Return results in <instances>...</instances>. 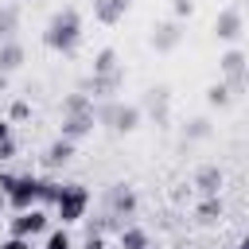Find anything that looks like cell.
<instances>
[{
	"label": "cell",
	"mask_w": 249,
	"mask_h": 249,
	"mask_svg": "<svg viewBox=\"0 0 249 249\" xmlns=\"http://www.w3.org/2000/svg\"><path fill=\"white\" fill-rule=\"evenodd\" d=\"M43 43L54 51V54H74L78 43H82V16L74 8H62L47 19V31H43Z\"/></svg>",
	"instance_id": "cell-1"
},
{
	"label": "cell",
	"mask_w": 249,
	"mask_h": 249,
	"mask_svg": "<svg viewBox=\"0 0 249 249\" xmlns=\"http://www.w3.org/2000/svg\"><path fill=\"white\" fill-rule=\"evenodd\" d=\"M86 210H89V191H86L82 183H62V191H58V198H54V214L62 218V226L82 222Z\"/></svg>",
	"instance_id": "cell-2"
},
{
	"label": "cell",
	"mask_w": 249,
	"mask_h": 249,
	"mask_svg": "<svg viewBox=\"0 0 249 249\" xmlns=\"http://www.w3.org/2000/svg\"><path fill=\"white\" fill-rule=\"evenodd\" d=\"M93 121H97V124H109V128H117V132H132V128H140V109H136V105H117V101H109V105L93 109Z\"/></svg>",
	"instance_id": "cell-3"
},
{
	"label": "cell",
	"mask_w": 249,
	"mask_h": 249,
	"mask_svg": "<svg viewBox=\"0 0 249 249\" xmlns=\"http://www.w3.org/2000/svg\"><path fill=\"white\" fill-rule=\"evenodd\" d=\"M39 187H43L39 175H16L12 187L4 191V198L12 210H31V206H39Z\"/></svg>",
	"instance_id": "cell-4"
},
{
	"label": "cell",
	"mask_w": 249,
	"mask_h": 249,
	"mask_svg": "<svg viewBox=\"0 0 249 249\" xmlns=\"http://www.w3.org/2000/svg\"><path fill=\"white\" fill-rule=\"evenodd\" d=\"M241 31H245V16H241V8H222L218 19H214V35H218L222 43H237Z\"/></svg>",
	"instance_id": "cell-5"
},
{
	"label": "cell",
	"mask_w": 249,
	"mask_h": 249,
	"mask_svg": "<svg viewBox=\"0 0 249 249\" xmlns=\"http://www.w3.org/2000/svg\"><path fill=\"white\" fill-rule=\"evenodd\" d=\"M47 230V214L39 210V206H31V210H16V218H12V237H35V233H43Z\"/></svg>",
	"instance_id": "cell-6"
},
{
	"label": "cell",
	"mask_w": 249,
	"mask_h": 249,
	"mask_svg": "<svg viewBox=\"0 0 249 249\" xmlns=\"http://www.w3.org/2000/svg\"><path fill=\"white\" fill-rule=\"evenodd\" d=\"M218 70L226 74V86L237 93V89L245 86V51H237V47H233V51H226V54L218 58Z\"/></svg>",
	"instance_id": "cell-7"
},
{
	"label": "cell",
	"mask_w": 249,
	"mask_h": 249,
	"mask_svg": "<svg viewBox=\"0 0 249 249\" xmlns=\"http://www.w3.org/2000/svg\"><path fill=\"white\" fill-rule=\"evenodd\" d=\"M93 124H97V121H93V109H86V113H66V117H62V132H58V136H62V140H70V144H78L82 136H89V132H93Z\"/></svg>",
	"instance_id": "cell-8"
},
{
	"label": "cell",
	"mask_w": 249,
	"mask_h": 249,
	"mask_svg": "<svg viewBox=\"0 0 249 249\" xmlns=\"http://www.w3.org/2000/svg\"><path fill=\"white\" fill-rule=\"evenodd\" d=\"M222 183H226V175H222L218 163H202V167L195 171V191H198L202 198H218Z\"/></svg>",
	"instance_id": "cell-9"
},
{
	"label": "cell",
	"mask_w": 249,
	"mask_h": 249,
	"mask_svg": "<svg viewBox=\"0 0 249 249\" xmlns=\"http://www.w3.org/2000/svg\"><path fill=\"white\" fill-rule=\"evenodd\" d=\"M179 39H183V31H179V23H175V19H167V23H156V31H152V47H156L160 54L175 51V47H179Z\"/></svg>",
	"instance_id": "cell-10"
},
{
	"label": "cell",
	"mask_w": 249,
	"mask_h": 249,
	"mask_svg": "<svg viewBox=\"0 0 249 249\" xmlns=\"http://www.w3.org/2000/svg\"><path fill=\"white\" fill-rule=\"evenodd\" d=\"M109 206H113L117 218H128V214L136 210V191L124 187V183H113V191H109Z\"/></svg>",
	"instance_id": "cell-11"
},
{
	"label": "cell",
	"mask_w": 249,
	"mask_h": 249,
	"mask_svg": "<svg viewBox=\"0 0 249 249\" xmlns=\"http://www.w3.org/2000/svg\"><path fill=\"white\" fill-rule=\"evenodd\" d=\"M128 4L132 0H93V19L97 23H117V19H124Z\"/></svg>",
	"instance_id": "cell-12"
},
{
	"label": "cell",
	"mask_w": 249,
	"mask_h": 249,
	"mask_svg": "<svg viewBox=\"0 0 249 249\" xmlns=\"http://www.w3.org/2000/svg\"><path fill=\"white\" fill-rule=\"evenodd\" d=\"M121 82H124V70H117V74H93V82H89V97H113L117 89H121Z\"/></svg>",
	"instance_id": "cell-13"
},
{
	"label": "cell",
	"mask_w": 249,
	"mask_h": 249,
	"mask_svg": "<svg viewBox=\"0 0 249 249\" xmlns=\"http://www.w3.org/2000/svg\"><path fill=\"white\" fill-rule=\"evenodd\" d=\"M19 62H23V47H19L16 39L0 43V70H4V74H8V70H19Z\"/></svg>",
	"instance_id": "cell-14"
},
{
	"label": "cell",
	"mask_w": 249,
	"mask_h": 249,
	"mask_svg": "<svg viewBox=\"0 0 249 249\" xmlns=\"http://www.w3.org/2000/svg\"><path fill=\"white\" fill-rule=\"evenodd\" d=\"M74 148H78V144H70V140H62V136H58V140H54V144L43 152V160H47L51 167H58V163H66V160L74 156Z\"/></svg>",
	"instance_id": "cell-15"
},
{
	"label": "cell",
	"mask_w": 249,
	"mask_h": 249,
	"mask_svg": "<svg viewBox=\"0 0 249 249\" xmlns=\"http://www.w3.org/2000/svg\"><path fill=\"white\" fill-rule=\"evenodd\" d=\"M195 218H198L202 226H214V222L222 218V198H202V202L195 206Z\"/></svg>",
	"instance_id": "cell-16"
},
{
	"label": "cell",
	"mask_w": 249,
	"mask_h": 249,
	"mask_svg": "<svg viewBox=\"0 0 249 249\" xmlns=\"http://www.w3.org/2000/svg\"><path fill=\"white\" fill-rule=\"evenodd\" d=\"M117 70H124V66L117 62V51H113V47L97 51V58H93V74H117Z\"/></svg>",
	"instance_id": "cell-17"
},
{
	"label": "cell",
	"mask_w": 249,
	"mask_h": 249,
	"mask_svg": "<svg viewBox=\"0 0 249 249\" xmlns=\"http://www.w3.org/2000/svg\"><path fill=\"white\" fill-rule=\"evenodd\" d=\"M233 101V89L226 86V82H214L210 89H206V105H214V109H226Z\"/></svg>",
	"instance_id": "cell-18"
},
{
	"label": "cell",
	"mask_w": 249,
	"mask_h": 249,
	"mask_svg": "<svg viewBox=\"0 0 249 249\" xmlns=\"http://www.w3.org/2000/svg\"><path fill=\"white\" fill-rule=\"evenodd\" d=\"M167 86H156V89H148V105H152V113H156V121H167Z\"/></svg>",
	"instance_id": "cell-19"
},
{
	"label": "cell",
	"mask_w": 249,
	"mask_h": 249,
	"mask_svg": "<svg viewBox=\"0 0 249 249\" xmlns=\"http://www.w3.org/2000/svg\"><path fill=\"white\" fill-rule=\"evenodd\" d=\"M144 245H148V233H144L140 226L121 230V249H144Z\"/></svg>",
	"instance_id": "cell-20"
},
{
	"label": "cell",
	"mask_w": 249,
	"mask_h": 249,
	"mask_svg": "<svg viewBox=\"0 0 249 249\" xmlns=\"http://www.w3.org/2000/svg\"><path fill=\"white\" fill-rule=\"evenodd\" d=\"M86 109H93V97H89V93H70V97L62 101V117H66V113H86Z\"/></svg>",
	"instance_id": "cell-21"
},
{
	"label": "cell",
	"mask_w": 249,
	"mask_h": 249,
	"mask_svg": "<svg viewBox=\"0 0 249 249\" xmlns=\"http://www.w3.org/2000/svg\"><path fill=\"white\" fill-rule=\"evenodd\" d=\"M16 27H19V8H0V35H4V43L12 39Z\"/></svg>",
	"instance_id": "cell-22"
},
{
	"label": "cell",
	"mask_w": 249,
	"mask_h": 249,
	"mask_svg": "<svg viewBox=\"0 0 249 249\" xmlns=\"http://www.w3.org/2000/svg\"><path fill=\"white\" fill-rule=\"evenodd\" d=\"M206 136H210V121L206 117H195L187 124V140H206Z\"/></svg>",
	"instance_id": "cell-23"
},
{
	"label": "cell",
	"mask_w": 249,
	"mask_h": 249,
	"mask_svg": "<svg viewBox=\"0 0 249 249\" xmlns=\"http://www.w3.org/2000/svg\"><path fill=\"white\" fill-rule=\"evenodd\" d=\"M58 191H62V183H51V179H43V187H39V202H51V206H54Z\"/></svg>",
	"instance_id": "cell-24"
},
{
	"label": "cell",
	"mask_w": 249,
	"mask_h": 249,
	"mask_svg": "<svg viewBox=\"0 0 249 249\" xmlns=\"http://www.w3.org/2000/svg\"><path fill=\"white\" fill-rule=\"evenodd\" d=\"M47 249H74V241H70L66 230H54V233L47 237Z\"/></svg>",
	"instance_id": "cell-25"
},
{
	"label": "cell",
	"mask_w": 249,
	"mask_h": 249,
	"mask_svg": "<svg viewBox=\"0 0 249 249\" xmlns=\"http://www.w3.org/2000/svg\"><path fill=\"white\" fill-rule=\"evenodd\" d=\"M191 12H195L191 0H171V16H175V23H179V19H191Z\"/></svg>",
	"instance_id": "cell-26"
},
{
	"label": "cell",
	"mask_w": 249,
	"mask_h": 249,
	"mask_svg": "<svg viewBox=\"0 0 249 249\" xmlns=\"http://www.w3.org/2000/svg\"><path fill=\"white\" fill-rule=\"evenodd\" d=\"M0 249H31V241L27 237H8V241H0Z\"/></svg>",
	"instance_id": "cell-27"
},
{
	"label": "cell",
	"mask_w": 249,
	"mask_h": 249,
	"mask_svg": "<svg viewBox=\"0 0 249 249\" xmlns=\"http://www.w3.org/2000/svg\"><path fill=\"white\" fill-rule=\"evenodd\" d=\"M27 113H31V105H27V101H16V105H12V121H23Z\"/></svg>",
	"instance_id": "cell-28"
},
{
	"label": "cell",
	"mask_w": 249,
	"mask_h": 249,
	"mask_svg": "<svg viewBox=\"0 0 249 249\" xmlns=\"http://www.w3.org/2000/svg\"><path fill=\"white\" fill-rule=\"evenodd\" d=\"M12 156H16V140H4L0 144V160H12Z\"/></svg>",
	"instance_id": "cell-29"
},
{
	"label": "cell",
	"mask_w": 249,
	"mask_h": 249,
	"mask_svg": "<svg viewBox=\"0 0 249 249\" xmlns=\"http://www.w3.org/2000/svg\"><path fill=\"white\" fill-rule=\"evenodd\" d=\"M86 249H105V241H101V233H89V237H86Z\"/></svg>",
	"instance_id": "cell-30"
},
{
	"label": "cell",
	"mask_w": 249,
	"mask_h": 249,
	"mask_svg": "<svg viewBox=\"0 0 249 249\" xmlns=\"http://www.w3.org/2000/svg\"><path fill=\"white\" fill-rule=\"evenodd\" d=\"M12 140V121H0V144Z\"/></svg>",
	"instance_id": "cell-31"
},
{
	"label": "cell",
	"mask_w": 249,
	"mask_h": 249,
	"mask_svg": "<svg viewBox=\"0 0 249 249\" xmlns=\"http://www.w3.org/2000/svg\"><path fill=\"white\" fill-rule=\"evenodd\" d=\"M4 206H8V198H4V191H0V210H4Z\"/></svg>",
	"instance_id": "cell-32"
},
{
	"label": "cell",
	"mask_w": 249,
	"mask_h": 249,
	"mask_svg": "<svg viewBox=\"0 0 249 249\" xmlns=\"http://www.w3.org/2000/svg\"><path fill=\"white\" fill-rule=\"evenodd\" d=\"M233 249H249V245H245V241H237V245H233Z\"/></svg>",
	"instance_id": "cell-33"
},
{
	"label": "cell",
	"mask_w": 249,
	"mask_h": 249,
	"mask_svg": "<svg viewBox=\"0 0 249 249\" xmlns=\"http://www.w3.org/2000/svg\"><path fill=\"white\" fill-rule=\"evenodd\" d=\"M144 249H160V245H152V241H148V245H144Z\"/></svg>",
	"instance_id": "cell-34"
}]
</instances>
